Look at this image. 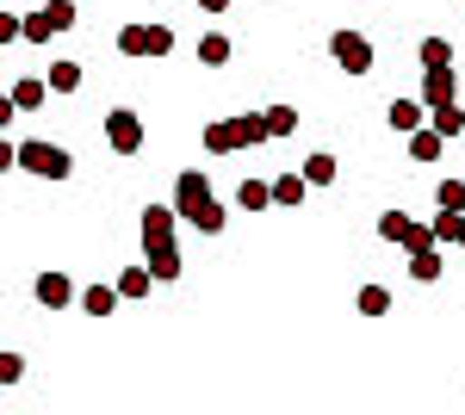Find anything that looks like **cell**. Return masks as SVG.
Returning <instances> with one entry per match:
<instances>
[{
    "label": "cell",
    "mask_w": 465,
    "mask_h": 415,
    "mask_svg": "<svg viewBox=\"0 0 465 415\" xmlns=\"http://www.w3.org/2000/svg\"><path fill=\"white\" fill-rule=\"evenodd\" d=\"M174 50V32L168 25H149V56H168Z\"/></svg>",
    "instance_id": "836d02e7"
},
{
    "label": "cell",
    "mask_w": 465,
    "mask_h": 415,
    "mask_svg": "<svg viewBox=\"0 0 465 415\" xmlns=\"http://www.w3.org/2000/svg\"><path fill=\"white\" fill-rule=\"evenodd\" d=\"M118 50H124V56H149V25H124V32H118Z\"/></svg>",
    "instance_id": "f1b7e54d"
},
{
    "label": "cell",
    "mask_w": 465,
    "mask_h": 415,
    "mask_svg": "<svg viewBox=\"0 0 465 415\" xmlns=\"http://www.w3.org/2000/svg\"><path fill=\"white\" fill-rule=\"evenodd\" d=\"M429 124L440 131V137H460V131H465V112H460V100H453V105H434V112H429Z\"/></svg>",
    "instance_id": "d4e9b609"
},
{
    "label": "cell",
    "mask_w": 465,
    "mask_h": 415,
    "mask_svg": "<svg viewBox=\"0 0 465 415\" xmlns=\"http://www.w3.org/2000/svg\"><path fill=\"white\" fill-rule=\"evenodd\" d=\"M329 56H335L341 74H372V44H366L360 32H335L329 37Z\"/></svg>",
    "instance_id": "3957f363"
},
{
    "label": "cell",
    "mask_w": 465,
    "mask_h": 415,
    "mask_svg": "<svg viewBox=\"0 0 465 415\" xmlns=\"http://www.w3.org/2000/svg\"><path fill=\"white\" fill-rule=\"evenodd\" d=\"M205 149H212V155H236V149H242L236 118H212V124H205Z\"/></svg>",
    "instance_id": "7c38bea8"
},
{
    "label": "cell",
    "mask_w": 465,
    "mask_h": 415,
    "mask_svg": "<svg viewBox=\"0 0 465 415\" xmlns=\"http://www.w3.org/2000/svg\"><path fill=\"white\" fill-rule=\"evenodd\" d=\"M6 94H13V112H37V105H44V94H56V87H50V74H32V81H13V87H6Z\"/></svg>",
    "instance_id": "9c48e42d"
},
{
    "label": "cell",
    "mask_w": 465,
    "mask_h": 415,
    "mask_svg": "<svg viewBox=\"0 0 465 415\" xmlns=\"http://www.w3.org/2000/svg\"><path fill=\"white\" fill-rule=\"evenodd\" d=\"M236 137H242V149L273 143V131H267V112H242V118H236Z\"/></svg>",
    "instance_id": "9a60e30c"
},
{
    "label": "cell",
    "mask_w": 465,
    "mask_h": 415,
    "mask_svg": "<svg viewBox=\"0 0 465 415\" xmlns=\"http://www.w3.org/2000/svg\"><path fill=\"white\" fill-rule=\"evenodd\" d=\"M32 6H44V0H32Z\"/></svg>",
    "instance_id": "d590c367"
},
{
    "label": "cell",
    "mask_w": 465,
    "mask_h": 415,
    "mask_svg": "<svg viewBox=\"0 0 465 415\" xmlns=\"http://www.w3.org/2000/svg\"><path fill=\"white\" fill-rule=\"evenodd\" d=\"M434 199H440V205H453V211H465V180H440V186H434Z\"/></svg>",
    "instance_id": "1f68e13d"
},
{
    "label": "cell",
    "mask_w": 465,
    "mask_h": 415,
    "mask_svg": "<svg viewBox=\"0 0 465 415\" xmlns=\"http://www.w3.org/2000/svg\"><path fill=\"white\" fill-rule=\"evenodd\" d=\"M205 199H212V180H205V173H193V168H186V173L174 180V211H180V217H193V211L205 205Z\"/></svg>",
    "instance_id": "8992f818"
},
{
    "label": "cell",
    "mask_w": 465,
    "mask_h": 415,
    "mask_svg": "<svg viewBox=\"0 0 465 415\" xmlns=\"http://www.w3.org/2000/svg\"><path fill=\"white\" fill-rule=\"evenodd\" d=\"M434 236H440V242H465V211L440 205L434 211Z\"/></svg>",
    "instance_id": "44dd1931"
},
{
    "label": "cell",
    "mask_w": 465,
    "mask_h": 415,
    "mask_svg": "<svg viewBox=\"0 0 465 415\" xmlns=\"http://www.w3.org/2000/svg\"><path fill=\"white\" fill-rule=\"evenodd\" d=\"M391 311V291L385 285H360V316H385Z\"/></svg>",
    "instance_id": "83f0119b"
},
{
    "label": "cell",
    "mask_w": 465,
    "mask_h": 415,
    "mask_svg": "<svg viewBox=\"0 0 465 415\" xmlns=\"http://www.w3.org/2000/svg\"><path fill=\"white\" fill-rule=\"evenodd\" d=\"M223 223H230V211L217 205V199H205V205L186 217V230H199V236H223Z\"/></svg>",
    "instance_id": "4fadbf2b"
},
{
    "label": "cell",
    "mask_w": 465,
    "mask_h": 415,
    "mask_svg": "<svg viewBox=\"0 0 465 415\" xmlns=\"http://www.w3.org/2000/svg\"><path fill=\"white\" fill-rule=\"evenodd\" d=\"M118 298H124L118 285H87V291H81V304H87V316H112V304H118Z\"/></svg>",
    "instance_id": "7402d4cb"
},
{
    "label": "cell",
    "mask_w": 465,
    "mask_h": 415,
    "mask_svg": "<svg viewBox=\"0 0 465 415\" xmlns=\"http://www.w3.org/2000/svg\"><path fill=\"white\" fill-rule=\"evenodd\" d=\"M143 248H162V242H174V223H180V211L174 205H143Z\"/></svg>",
    "instance_id": "5b68a950"
},
{
    "label": "cell",
    "mask_w": 465,
    "mask_h": 415,
    "mask_svg": "<svg viewBox=\"0 0 465 415\" xmlns=\"http://www.w3.org/2000/svg\"><path fill=\"white\" fill-rule=\"evenodd\" d=\"M267 131H273V137H292V131H298V112H292V105H267Z\"/></svg>",
    "instance_id": "f546056e"
},
{
    "label": "cell",
    "mask_w": 465,
    "mask_h": 415,
    "mask_svg": "<svg viewBox=\"0 0 465 415\" xmlns=\"http://www.w3.org/2000/svg\"><path fill=\"white\" fill-rule=\"evenodd\" d=\"M440 149H447V137H440V131H434V124H422V131H416V137H410V162H434V155H440Z\"/></svg>",
    "instance_id": "ffe728a7"
},
{
    "label": "cell",
    "mask_w": 465,
    "mask_h": 415,
    "mask_svg": "<svg viewBox=\"0 0 465 415\" xmlns=\"http://www.w3.org/2000/svg\"><path fill=\"white\" fill-rule=\"evenodd\" d=\"M460 100V81H453V69H422V105H453Z\"/></svg>",
    "instance_id": "ba28073f"
},
{
    "label": "cell",
    "mask_w": 465,
    "mask_h": 415,
    "mask_svg": "<svg viewBox=\"0 0 465 415\" xmlns=\"http://www.w3.org/2000/svg\"><path fill=\"white\" fill-rule=\"evenodd\" d=\"M19 379H25V360L6 347V353H0V384H19Z\"/></svg>",
    "instance_id": "d6a6232c"
},
{
    "label": "cell",
    "mask_w": 465,
    "mask_h": 415,
    "mask_svg": "<svg viewBox=\"0 0 465 415\" xmlns=\"http://www.w3.org/2000/svg\"><path fill=\"white\" fill-rule=\"evenodd\" d=\"M379 236H385V242H397V248H410V254H416V248H434L440 242V236H434V223H416V217H410V211H379Z\"/></svg>",
    "instance_id": "6da1fadb"
},
{
    "label": "cell",
    "mask_w": 465,
    "mask_h": 415,
    "mask_svg": "<svg viewBox=\"0 0 465 415\" xmlns=\"http://www.w3.org/2000/svg\"><path fill=\"white\" fill-rule=\"evenodd\" d=\"M230 56H236V44H230L223 32H205V37H199V63H205V69H223Z\"/></svg>",
    "instance_id": "5bb4252c"
},
{
    "label": "cell",
    "mask_w": 465,
    "mask_h": 415,
    "mask_svg": "<svg viewBox=\"0 0 465 415\" xmlns=\"http://www.w3.org/2000/svg\"><path fill=\"white\" fill-rule=\"evenodd\" d=\"M304 180H311V186H329V180H335V155H329V149H317V155L304 162Z\"/></svg>",
    "instance_id": "4316f807"
},
{
    "label": "cell",
    "mask_w": 465,
    "mask_h": 415,
    "mask_svg": "<svg viewBox=\"0 0 465 415\" xmlns=\"http://www.w3.org/2000/svg\"><path fill=\"white\" fill-rule=\"evenodd\" d=\"M37 304H44V311H69L74 304V285H69V273H37Z\"/></svg>",
    "instance_id": "52a82bcc"
},
{
    "label": "cell",
    "mask_w": 465,
    "mask_h": 415,
    "mask_svg": "<svg viewBox=\"0 0 465 415\" xmlns=\"http://www.w3.org/2000/svg\"><path fill=\"white\" fill-rule=\"evenodd\" d=\"M199 6H205V13H230L236 0H199Z\"/></svg>",
    "instance_id": "e575fe53"
},
{
    "label": "cell",
    "mask_w": 465,
    "mask_h": 415,
    "mask_svg": "<svg viewBox=\"0 0 465 415\" xmlns=\"http://www.w3.org/2000/svg\"><path fill=\"white\" fill-rule=\"evenodd\" d=\"M416 56H422V69H453V44H447V37H422Z\"/></svg>",
    "instance_id": "cb8c5ba5"
},
{
    "label": "cell",
    "mask_w": 465,
    "mask_h": 415,
    "mask_svg": "<svg viewBox=\"0 0 465 415\" xmlns=\"http://www.w3.org/2000/svg\"><path fill=\"white\" fill-rule=\"evenodd\" d=\"M50 37H56L50 13H44V6H32V13H25V44H50Z\"/></svg>",
    "instance_id": "484cf974"
},
{
    "label": "cell",
    "mask_w": 465,
    "mask_h": 415,
    "mask_svg": "<svg viewBox=\"0 0 465 415\" xmlns=\"http://www.w3.org/2000/svg\"><path fill=\"white\" fill-rule=\"evenodd\" d=\"M304 199H311V180L304 173H280L273 180V205H304Z\"/></svg>",
    "instance_id": "e0dca14e"
},
{
    "label": "cell",
    "mask_w": 465,
    "mask_h": 415,
    "mask_svg": "<svg viewBox=\"0 0 465 415\" xmlns=\"http://www.w3.org/2000/svg\"><path fill=\"white\" fill-rule=\"evenodd\" d=\"M422 112H429L422 100H391V105H385V124L403 131V137H416V131H422Z\"/></svg>",
    "instance_id": "8fae6325"
},
{
    "label": "cell",
    "mask_w": 465,
    "mask_h": 415,
    "mask_svg": "<svg viewBox=\"0 0 465 415\" xmlns=\"http://www.w3.org/2000/svg\"><path fill=\"white\" fill-rule=\"evenodd\" d=\"M19 168H32L37 180H69L74 173V155L69 149H56V143H19Z\"/></svg>",
    "instance_id": "7a4b0ae2"
},
{
    "label": "cell",
    "mask_w": 465,
    "mask_h": 415,
    "mask_svg": "<svg viewBox=\"0 0 465 415\" xmlns=\"http://www.w3.org/2000/svg\"><path fill=\"white\" fill-rule=\"evenodd\" d=\"M236 205L242 211H267L273 205V180H242V186H236Z\"/></svg>",
    "instance_id": "ac0fdd59"
},
{
    "label": "cell",
    "mask_w": 465,
    "mask_h": 415,
    "mask_svg": "<svg viewBox=\"0 0 465 415\" xmlns=\"http://www.w3.org/2000/svg\"><path fill=\"white\" fill-rule=\"evenodd\" d=\"M106 143L118 149V155H137V149L149 143L143 118H137V112H124V105H118V112H106Z\"/></svg>",
    "instance_id": "277c9868"
},
{
    "label": "cell",
    "mask_w": 465,
    "mask_h": 415,
    "mask_svg": "<svg viewBox=\"0 0 465 415\" xmlns=\"http://www.w3.org/2000/svg\"><path fill=\"white\" fill-rule=\"evenodd\" d=\"M50 87H56V94H74V87H81V63H74V56H56V63H50Z\"/></svg>",
    "instance_id": "603a6c76"
},
{
    "label": "cell",
    "mask_w": 465,
    "mask_h": 415,
    "mask_svg": "<svg viewBox=\"0 0 465 415\" xmlns=\"http://www.w3.org/2000/svg\"><path fill=\"white\" fill-rule=\"evenodd\" d=\"M155 285H162V279L149 273V261H143V267H124V273H118V291H124V298H149Z\"/></svg>",
    "instance_id": "2e32d148"
},
{
    "label": "cell",
    "mask_w": 465,
    "mask_h": 415,
    "mask_svg": "<svg viewBox=\"0 0 465 415\" xmlns=\"http://www.w3.org/2000/svg\"><path fill=\"white\" fill-rule=\"evenodd\" d=\"M149 254V273L162 279V285H174L180 273H186V261H180V242H162V248H143Z\"/></svg>",
    "instance_id": "30bf717a"
},
{
    "label": "cell",
    "mask_w": 465,
    "mask_h": 415,
    "mask_svg": "<svg viewBox=\"0 0 465 415\" xmlns=\"http://www.w3.org/2000/svg\"><path fill=\"white\" fill-rule=\"evenodd\" d=\"M410 279H416V285H440V254H434V248H416V254H410Z\"/></svg>",
    "instance_id": "d6986e66"
},
{
    "label": "cell",
    "mask_w": 465,
    "mask_h": 415,
    "mask_svg": "<svg viewBox=\"0 0 465 415\" xmlns=\"http://www.w3.org/2000/svg\"><path fill=\"white\" fill-rule=\"evenodd\" d=\"M44 13H50L56 32H74V0H44Z\"/></svg>",
    "instance_id": "4dcf8cb0"
}]
</instances>
